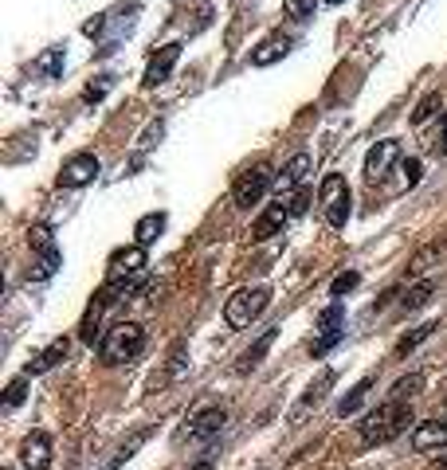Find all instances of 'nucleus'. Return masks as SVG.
I'll use <instances>...</instances> for the list:
<instances>
[{
  "instance_id": "f257e3e1",
  "label": "nucleus",
  "mask_w": 447,
  "mask_h": 470,
  "mask_svg": "<svg viewBox=\"0 0 447 470\" xmlns=\"http://www.w3.org/2000/svg\"><path fill=\"white\" fill-rule=\"evenodd\" d=\"M408 424H416L412 407H408L404 400H384L377 412L365 416L362 443H369V447H377V443H389V439H396V436H404Z\"/></svg>"
},
{
  "instance_id": "f03ea898",
  "label": "nucleus",
  "mask_w": 447,
  "mask_h": 470,
  "mask_svg": "<svg viewBox=\"0 0 447 470\" xmlns=\"http://www.w3.org/2000/svg\"><path fill=\"white\" fill-rule=\"evenodd\" d=\"M145 349V329L138 321H118V326L106 329V338L98 341V353H103L106 365H126Z\"/></svg>"
},
{
  "instance_id": "7ed1b4c3",
  "label": "nucleus",
  "mask_w": 447,
  "mask_h": 470,
  "mask_svg": "<svg viewBox=\"0 0 447 470\" xmlns=\"http://www.w3.org/2000/svg\"><path fill=\"white\" fill-rule=\"evenodd\" d=\"M271 306V290L267 287H243V290H235L228 306H224V321H228L232 329H247L252 321L263 314Z\"/></svg>"
},
{
  "instance_id": "20e7f679",
  "label": "nucleus",
  "mask_w": 447,
  "mask_h": 470,
  "mask_svg": "<svg viewBox=\"0 0 447 470\" xmlns=\"http://www.w3.org/2000/svg\"><path fill=\"white\" fill-rule=\"evenodd\" d=\"M318 204H322V212H326V224L333 231H342L345 220H350V184H345L342 172H326V177H322Z\"/></svg>"
},
{
  "instance_id": "39448f33",
  "label": "nucleus",
  "mask_w": 447,
  "mask_h": 470,
  "mask_svg": "<svg viewBox=\"0 0 447 470\" xmlns=\"http://www.w3.org/2000/svg\"><path fill=\"white\" fill-rule=\"evenodd\" d=\"M275 184V172H271V165H255V169H247L240 181H235V189H232V201L240 204V208H252L259 204L267 196V189Z\"/></svg>"
},
{
  "instance_id": "423d86ee",
  "label": "nucleus",
  "mask_w": 447,
  "mask_h": 470,
  "mask_svg": "<svg viewBox=\"0 0 447 470\" xmlns=\"http://www.w3.org/2000/svg\"><path fill=\"white\" fill-rule=\"evenodd\" d=\"M98 172H103V165H98L94 153H74L59 169V189H86V184L98 181Z\"/></svg>"
},
{
  "instance_id": "0eeeda50",
  "label": "nucleus",
  "mask_w": 447,
  "mask_h": 470,
  "mask_svg": "<svg viewBox=\"0 0 447 470\" xmlns=\"http://www.w3.org/2000/svg\"><path fill=\"white\" fill-rule=\"evenodd\" d=\"M291 220H294L291 201H287V196H279V201H275V204H267V208H263V216H259L255 224H252V240H255V243H263V240H271V235H283V228H287Z\"/></svg>"
},
{
  "instance_id": "6e6552de",
  "label": "nucleus",
  "mask_w": 447,
  "mask_h": 470,
  "mask_svg": "<svg viewBox=\"0 0 447 470\" xmlns=\"http://www.w3.org/2000/svg\"><path fill=\"white\" fill-rule=\"evenodd\" d=\"M145 267H149V259H145V247L142 243H134V247H122V251L110 255V263H106V279H138L145 275Z\"/></svg>"
},
{
  "instance_id": "1a4fd4ad",
  "label": "nucleus",
  "mask_w": 447,
  "mask_h": 470,
  "mask_svg": "<svg viewBox=\"0 0 447 470\" xmlns=\"http://www.w3.org/2000/svg\"><path fill=\"white\" fill-rule=\"evenodd\" d=\"M396 161H401V142H377V145L369 150V157H365V181H369V184L384 181Z\"/></svg>"
},
{
  "instance_id": "9d476101",
  "label": "nucleus",
  "mask_w": 447,
  "mask_h": 470,
  "mask_svg": "<svg viewBox=\"0 0 447 470\" xmlns=\"http://www.w3.org/2000/svg\"><path fill=\"white\" fill-rule=\"evenodd\" d=\"M224 424H228V412H224V407H204V412H196V416L189 419V439L213 443L220 431H224Z\"/></svg>"
},
{
  "instance_id": "9b49d317",
  "label": "nucleus",
  "mask_w": 447,
  "mask_h": 470,
  "mask_svg": "<svg viewBox=\"0 0 447 470\" xmlns=\"http://www.w3.org/2000/svg\"><path fill=\"white\" fill-rule=\"evenodd\" d=\"M20 463L28 470H47L52 466V436L47 431H32L20 447Z\"/></svg>"
},
{
  "instance_id": "f8f14e48",
  "label": "nucleus",
  "mask_w": 447,
  "mask_h": 470,
  "mask_svg": "<svg viewBox=\"0 0 447 470\" xmlns=\"http://www.w3.org/2000/svg\"><path fill=\"white\" fill-rule=\"evenodd\" d=\"M177 59H181V44H165L154 59H149V67H145V79H142V83L149 86V91H154V86H161V83H165V79L173 75Z\"/></svg>"
},
{
  "instance_id": "ddd939ff",
  "label": "nucleus",
  "mask_w": 447,
  "mask_h": 470,
  "mask_svg": "<svg viewBox=\"0 0 447 470\" xmlns=\"http://www.w3.org/2000/svg\"><path fill=\"white\" fill-rule=\"evenodd\" d=\"M440 447H447V424L443 419H428V424L412 427V451L428 455V451H440Z\"/></svg>"
},
{
  "instance_id": "4468645a",
  "label": "nucleus",
  "mask_w": 447,
  "mask_h": 470,
  "mask_svg": "<svg viewBox=\"0 0 447 470\" xmlns=\"http://www.w3.org/2000/svg\"><path fill=\"white\" fill-rule=\"evenodd\" d=\"M291 47H294V40H291V35H283V32H271L267 40H263V44H259L255 52H252V67H271V64H279V59L287 55Z\"/></svg>"
},
{
  "instance_id": "2eb2a0df",
  "label": "nucleus",
  "mask_w": 447,
  "mask_h": 470,
  "mask_svg": "<svg viewBox=\"0 0 447 470\" xmlns=\"http://www.w3.org/2000/svg\"><path fill=\"white\" fill-rule=\"evenodd\" d=\"M67 349H71V341H67V338H55L44 353H35V357H32L28 368H24V377H40V373H47V368H55V365L67 357Z\"/></svg>"
},
{
  "instance_id": "dca6fc26",
  "label": "nucleus",
  "mask_w": 447,
  "mask_h": 470,
  "mask_svg": "<svg viewBox=\"0 0 447 470\" xmlns=\"http://www.w3.org/2000/svg\"><path fill=\"white\" fill-rule=\"evenodd\" d=\"M306 172H310V153H294L287 165H283V172H279V196H287L291 189H298V184L306 181Z\"/></svg>"
},
{
  "instance_id": "f3484780",
  "label": "nucleus",
  "mask_w": 447,
  "mask_h": 470,
  "mask_svg": "<svg viewBox=\"0 0 447 470\" xmlns=\"http://www.w3.org/2000/svg\"><path fill=\"white\" fill-rule=\"evenodd\" d=\"M165 224H169L165 212H149V216H142L138 224H134V243H142V247L157 243V235L165 231Z\"/></svg>"
},
{
  "instance_id": "a211bd4d",
  "label": "nucleus",
  "mask_w": 447,
  "mask_h": 470,
  "mask_svg": "<svg viewBox=\"0 0 447 470\" xmlns=\"http://www.w3.org/2000/svg\"><path fill=\"white\" fill-rule=\"evenodd\" d=\"M275 338H279V329H263V338H259V341L252 345V349L243 353V361H240V373H252V368H255V365H259V361H263V357H267V349H271V345H275Z\"/></svg>"
},
{
  "instance_id": "6ab92c4d",
  "label": "nucleus",
  "mask_w": 447,
  "mask_h": 470,
  "mask_svg": "<svg viewBox=\"0 0 447 470\" xmlns=\"http://www.w3.org/2000/svg\"><path fill=\"white\" fill-rule=\"evenodd\" d=\"M103 310H106V306L103 302H91V306H86V314H83V321H79V338L86 341V345H94L98 341V321H103Z\"/></svg>"
},
{
  "instance_id": "aec40b11",
  "label": "nucleus",
  "mask_w": 447,
  "mask_h": 470,
  "mask_svg": "<svg viewBox=\"0 0 447 470\" xmlns=\"http://www.w3.org/2000/svg\"><path fill=\"white\" fill-rule=\"evenodd\" d=\"M342 326H345V310H342V302H333V306H326V310L318 314V333H322V338H326V333H345Z\"/></svg>"
},
{
  "instance_id": "412c9836",
  "label": "nucleus",
  "mask_w": 447,
  "mask_h": 470,
  "mask_svg": "<svg viewBox=\"0 0 447 470\" xmlns=\"http://www.w3.org/2000/svg\"><path fill=\"white\" fill-rule=\"evenodd\" d=\"M35 71H40L44 79H59V71H64V47H47V52L35 59Z\"/></svg>"
},
{
  "instance_id": "4be33fe9",
  "label": "nucleus",
  "mask_w": 447,
  "mask_h": 470,
  "mask_svg": "<svg viewBox=\"0 0 447 470\" xmlns=\"http://www.w3.org/2000/svg\"><path fill=\"white\" fill-rule=\"evenodd\" d=\"M59 267H64V255H59V251L55 255H40V259H35V267L28 270V282H47Z\"/></svg>"
},
{
  "instance_id": "5701e85b",
  "label": "nucleus",
  "mask_w": 447,
  "mask_h": 470,
  "mask_svg": "<svg viewBox=\"0 0 447 470\" xmlns=\"http://www.w3.org/2000/svg\"><path fill=\"white\" fill-rule=\"evenodd\" d=\"M149 436H154V427H142V431H134V436L126 439V443H122V447H118V455H114V463H110L106 470H118L122 463H126V459H134V451H138L142 447V443L149 439Z\"/></svg>"
},
{
  "instance_id": "b1692460",
  "label": "nucleus",
  "mask_w": 447,
  "mask_h": 470,
  "mask_svg": "<svg viewBox=\"0 0 447 470\" xmlns=\"http://www.w3.org/2000/svg\"><path fill=\"white\" fill-rule=\"evenodd\" d=\"M372 380H377V377H365L362 385H353V388H350V396H345V400L338 404V416H353L357 407L365 404V396H369V388H372Z\"/></svg>"
},
{
  "instance_id": "393cba45",
  "label": "nucleus",
  "mask_w": 447,
  "mask_h": 470,
  "mask_svg": "<svg viewBox=\"0 0 447 470\" xmlns=\"http://www.w3.org/2000/svg\"><path fill=\"white\" fill-rule=\"evenodd\" d=\"M28 243H32V251H40V255H55V251H59V247H55V235H52V228H47V224L28 228Z\"/></svg>"
},
{
  "instance_id": "a878e982",
  "label": "nucleus",
  "mask_w": 447,
  "mask_h": 470,
  "mask_svg": "<svg viewBox=\"0 0 447 470\" xmlns=\"http://www.w3.org/2000/svg\"><path fill=\"white\" fill-rule=\"evenodd\" d=\"M420 388H424V377H420V373H412V377H401V380H396V385H392V392H389V400H412V396L420 392Z\"/></svg>"
},
{
  "instance_id": "bb28decb",
  "label": "nucleus",
  "mask_w": 447,
  "mask_h": 470,
  "mask_svg": "<svg viewBox=\"0 0 447 470\" xmlns=\"http://www.w3.org/2000/svg\"><path fill=\"white\" fill-rule=\"evenodd\" d=\"M436 259H440V243H428V247H420V251L408 259V270H412V275H424Z\"/></svg>"
},
{
  "instance_id": "cd10ccee",
  "label": "nucleus",
  "mask_w": 447,
  "mask_h": 470,
  "mask_svg": "<svg viewBox=\"0 0 447 470\" xmlns=\"http://www.w3.org/2000/svg\"><path fill=\"white\" fill-rule=\"evenodd\" d=\"M436 329H440L436 321H432V326H420V329H412V333H408V338H401V341H396V357L412 353L416 345H420V341H428V338H432V333H436Z\"/></svg>"
},
{
  "instance_id": "c85d7f7f",
  "label": "nucleus",
  "mask_w": 447,
  "mask_h": 470,
  "mask_svg": "<svg viewBox=\"0 0 447 470\" xmlns=\"http://www.w3.org/2000/svg\"><path fill=\"white\" fill-rule=\"evenodd\" d=\"M432 290H436V287H432L428 279H424V282H416V287H412V290H408L404 299H401V306H404V310H420V306H428Z\"/></svg>"
},
{
  "instance_id": "c756f323",
  "label": "nucleus",
  "mask_w": 447,
  "mask_h": 470,
  "mask_svg": "<svg viewBox=\"0 0 447 470\" xmlns=\"http://www.w3.org/2000/svg\"><path fill=\"white\" fill-rule=\"evenodd\" d=\"M330 385H333V373H322V380H318V385H310V388H306L303 404H298V416H303L306 407H314V404L322 400V396H326V388H330Z\"/></svg>"
},
{
  "instance_id": "7c9ffc66",
  "label": "nucleus",
  "mask_w": 447,
  "mask_h": 470,
  "mask_svg": "<svg viewBox=\"0 0 447 470\" xmlns=\"http://www.w3.org/2000/svg\"><path fill=\"white\" fill-rule=\"evenodd\" d=\"M283 8H287L291 20H310L318 12V0H283Z\"/></svg>"
},
{
  "instance_id": "2f4dec72",
  "label": "nucleus",
  "mask_w": 447,
  "mask_h": 470,
  "mask_svg": "<svg viewBox=\"0 0 447 470\" xmlns=\"http://www.w3.org/2000/svg\"><path fill=\"white\" fill-rule=\"evenodd\" d=\"M357 282H362V275H357V270H345V275H338L330 282V299H342V294H350Z\"/></svg>"
},
{
  "instance_id": "473e14b6",
  "label": "nucleus",
  "mask_w": 447,
  "mask_h": 470,
  "mask_svg": "<svg viewBox=\"0 0 447 470\" xmlns=\"http://www.w3.org/2000/svg\"><path fill=\"white\" fill-rule=\"evenodd\" d=\"M106 91H110V75H98V79H94V83L83 91V103H103Z\"/></svg>"
},
{
  "instance_id": "72a5a7b5",
  "label": "nucleus",
  "mask_w": 447,
  "mask_h": 470,
  "mask_svg": "<svg viewBox=\"0 0 447 470\" xmlns=\"http://www.w3.org/2000/svg\"><path fill=\"white\" fill-rule=\"evenodd\" d=\"M24 392H28V377L20 373V377L8 385V392H5V407H16V404L24 400Z\"/></svg>"
},
{
  "instance_id": "f704fd0d",
  "label": "nucleus",
  "mask_w": 447,
  "mask_h": 470,
  "mask_svg": "<svg viewBox=\"0 0 447 470\" xmlns=\"http://www.w3.org/2000/svg\"><path fill=\"white\" fill-rule=\"evenodd\" d=\"M436 110H440V94H428V98H424V103H420V106H416V114H412V122H416V126H424V122H428L432 114H436Z\"/></svg>"
},
{
  "instance_id": "c9c22d12",
  "label": "nucleus",
  "mask_w": 447,
  "mask_h": 470,
  "mask_svg": "<svg viewBox=\"0 0 447 470\" xmlns=\"http://www.w3.org/2000/svg\"><path fill=\"white\" fill-rule=\"evenodd\" d=\"M401 172H404V184L412 189V184H420V172H424V169H420L416 157H408V161H401Z\"/></svg>"
},
{
  "instance_id": "e433bc0d",
  "label": "nucleus",
  "mask_w": 447,
  "mask_h": 470,
  "mask_svg": "<svg viewBox=\"0 0 447 470\" xmlns=\"http://www.w3.org/2000/svg\"><path fill=\"white\" fill-rule=\"evenodd\" d=\"M306 204H310V192H306V189H298V192H294V201H291V212H294V216H303V212H306Z\"/></svg>"
},
{
  "instance_id": "4c0bfd02",
  "label": "nucleus",
  "mask_w": 447,
  "mask_h": 470,
  "mask_svg": "<svg viewBox=\"0 0 447 470\" xmlns=\"http://www.w3.org/2000/svg\"><path fill=\"white\" fill-rule=\"evenodd\" d=\"M440 153L447 157V118H443V138H440Z\"/></svg>"
},
{
  "instance_id": "58836bf2",
  "label": "nucleus",
  "mask_w": 447,
  "mask_h": 470,
  "mask_svg": "<svg viewBox=\"0 0 447 470\" xmlns=\"http://www.w3.org/2000/svg\"><path fill=\"white\" fill-rule=\"evenodd\" d=\"M208 466H213V459H201V463H196L193 470H208Z\"/></svg>"
},
{
  "instance_id": "ea45409f",
  "label": "nucleus",
  "mask_w": 447,
  "mask_h": 470,
  "mask_svg": "<svg viewBox=\"0 0 447 470\" xmlns=\"http://www.w3.org/2000/svg\"><path fill=\"white\" fill-rule=\"evenodd\" d=\"M326 5H342V0H326Z\"/></svg>"
}]
</instances>
